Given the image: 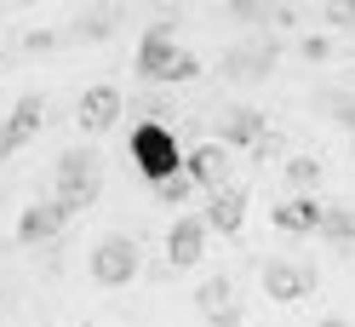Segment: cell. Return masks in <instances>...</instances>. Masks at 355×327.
Segmentation results:
<instances>
[{"instance_id":"6da1fadb","label":"cell","mask_w":355,"mask_h":327,"mask_svg":"<svg viewBox=\"0 0 355 327\" xmlns=\"http://www.w3.org/2000/svg\"><path fill=\"white\" fill-rule=\"evenodd\" d=\"M132 161H138V172L149 184H166V178L184 172V149H178V138L161 121H144L138 133H132Z\"/></svg>"},{"instance_id":"7a4b0ae2","label":"cell","mask_w":355,"mask_h":327,"mask_svg":"<svg viewBox=\"0 0 355 327\" xmlns=\"http://www.w3.org/2000/svg\"><path fill=\"white\" fill-rule=\"evenodd\" d=\"M138 69L149 81H189V75H201V63H195L189 52H178L166 29H149L144 47H138Z\"/></svg>"},{"instance_id":"3957f363","label":"cell","mask_w":355,"mask_h":327,"mask_svg":"<svg viewBox=\"0 0 355 327\" xmlns=\"http://www.w3.org/2000/svg\"><path fill=\"white\" fill-rule=\"evenodd\" d=\"M98 195V161L86 156V149H75V156H63V167H58V207L63 212H75V207H86Z\"/></svg>"},{"instance_id":"277c9868","label":"cell","mask_w":355,"mask_h":327,"mask_svg":"<svg viewBox=\"0 0 355 327\" xmlns=\"http://www.w3.org/2000/svg\"><path fill=\"white\" fill-rule=\"evenodd\" d=\"M92 276L103 281V287L132 281V276H138V247H132L126 235H103V242L92 247Z\"/></svg>"},{"instance_id":"5b68a950","label":"cell","mask_w":355,"mask_h":327,"mask_svg":"<svg viewBox=\"0 0 355 327\" xmlns=\"http://www.w3.org/2000/svg\"><path fill=\"white\" fill-rule=\"evenodd\" d=\"M184 172H189L201 190H224V184H230V149H224V144H195L189 156H184Z\"/></svg>"},{"instance_id":"8992f818","label":"cell","mask_w":355,"mask_h":327,"mask_svg":"<svg viewBox=\"0 0 355 327\" xmlns=\"http://www.w3.org/2000/svg\"><path fill=\"white\" fill-rule=\"evenodd\" d=\"M309 281H315V276H309V265H281V258H275V265H263V293H270L275 304L304 299Z\"/></svg>"},{"instance_id":"52a82bcc","label":"cell","mask_w":355,"mask_h":327,"mask_svg":"<svg viewBox=\"0 0 355 327\" xmlns=\"http://www.w3.org/2000/svg\"><path fill=\"white\" fill-rule=\"evenodd\" d=\"M201 247H207V224H201V218H178L172 235H166V258L178 270H189L195 258H201Z\"/></svg>"},{"instance_id":"ba28073f","label":"cell","mask_w":355,"mask_h":327,"mask_svg":"<svg viewBox=\"0 0 355 327\" xmlns=\"http://www.w3.org/2000/svg\"><path fill=\"white\" fill-rule=\"evenodd\" d=\"M201 316L212 321V327H235L241 321V304H235V287L224 276H212L207 287H201Z\"/></svg>"},{"instance_id":"9c48e42d","label":"cell","mask_w":355,"mask_h":327,"mask_svg":"<svg viewBox=\"0 0 355 327\" xmlns=\"http://www.w3.org/2000/svg\"><path fill=\"white\" fill-rule=\"evenodd\" d=\"M115 115H121V92L115 86H92V92L80 98V126H92V133L115 126Z\"/></svg>"},{"instance_id":"30bf717a","label":"cell","mask_w":355,"mask_h":327,"mask_svg":"<svg viewBox=\"0 0 355 327\" xmlns=\"http://www.w3.org/2000/svg\"><path fill=\"white\" fill-rule=\"evenodd\" d=\"M241 218H247V195H241V190H230V184H224V190H212L207 224H212V230H230V235H235V230H241Z\"/></svg>"},{"instance_id":"8fae6325","label":"cell","mask_w":355,"mask_h":327,"mask_svg":"<svg viewBox=\"0 0 355 327\" xmlns=\"http://www.w3.org/2000/svg\"><path fill=\"white\" fill-rule=\"evenodd\" d=\"M58 224H63V207H29L17 218V235H24V242H46Z\"/></svg>"},{"instance_id":"7c38bea8","label":"cell","mask_w":355,"mask_h":327,"mask_svg":"<svg viewBox=\"0 0 355 327\" xmlns=\"http://www.w3.org/2000/svg\"><path fill=\"white\" fill-rule=\"evenodd\" d=\"M275 224H281V230H321V207H315V201H281Z\"/></svg>"},{"instance_id":"4fadbf2b","label":"cell","mask_w":355,"mask_h":327,"mask_svg":"<svg viewBox=\"0 0 355 327\" xmlns=\"http://www.w3.org/2000/svg\"><path fill=\"white\" fill-rule=\"evenodd\" d=\"M252 138H258V115H252V109L224 115V144H252Z\"/></svg>"},{"instance_id":"5bb4252c","label":"cell","mask_w":355,"mask_h":327,"mask_svg":"<svg viewBox=\"0 0 355 327\" xmlns=\"http://www.w3.org/2000/svg\"><path fill=\"white\" fill-rule=\"evenodd\" d=\"M35 121H40V98H24V103H17V115L6 121V133H12L17 144H24V138L35 133Z\"/></svg>"},{"instance_id":"9a60e30c","label":"cell","mask_w":355,"mask_h":327,"mask_svg":"<svg viewBox=\"0 0 355 327\" xmlns=\"http://www.w3.org/2000/svg\"><path fill=\"white\" fill-rule=\"evenodd\" d=\"M263 63H270V52H235V58H230V69L241 75V69H263Z\"/></svg>"},{"instance_id":"2e32d148","label":"cell","mask_w":355,"mask_h":327,"mask_svg":"<svg viewBox=\"0 0 355 327\" xmlns=\"http://www.w3.org/2000/svg\"><path fill=\"white\" fill-rule=\"evenodd\" d=\"M286 172H293V184H315V161H309V156H298Z\"/></svg>"},{"instance_id":"e0dca14e","label":"cell","mask_w":355,"mask_h":327,"mask_svg":"<svg viewBox=\"0 0 355 327\" xmlns=\"http://www.w3.org/2000/svg\"><path fill=\"white\" fill-rule=\"evenodd\" d=\"M321 230H327V235H349V230H355V218H344V212H332V218H321Z\"/></svg>"},{"instance_id":"ac0fdd59","label":"cell","mask_w":355,"mask_h":327,"mask_svg":"<svg viewBox=\"0 0 355 327\" xmlns=\"http://www.w3.org/2000/svg\"><path fill=\"white\" fill-rule=\"evenodd\" d=\"M332 12H338V17H349V24H355V0H332Z\"/></svg>"}]
</instances>
